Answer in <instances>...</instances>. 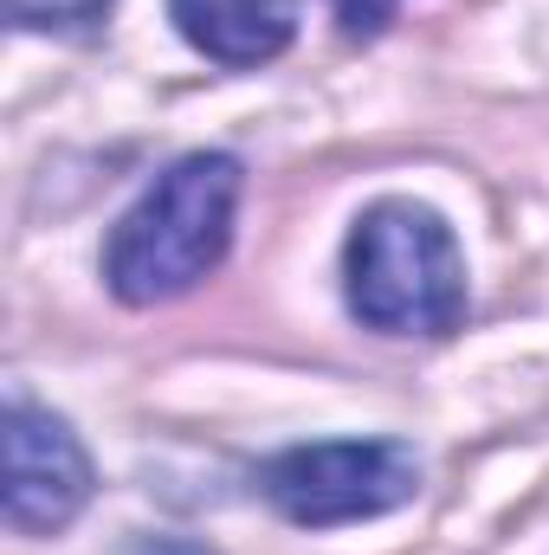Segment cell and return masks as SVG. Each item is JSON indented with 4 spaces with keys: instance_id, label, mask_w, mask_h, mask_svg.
Returning a JSON list of instances; mask_svg holds the SVG:
<instances>
[{
    "instance_id": "6da1fadb",
    "label": "cell",
    "mask_w": 549,
    "mask_h": 555,
    "mask_svg": "<svg viewBox=\"0 0 549 555\" xmlns=\"http://www.w3.org/2000/svg\"><path fill=\"white\" fill-rule=\"evenodd\" d=\"M240 162L233 155H188L117 220L104 246V278L124 304H168L194 291L233 246L240 214Z\"/></svg>"
},
{
    "instance_id": "7a4b0ae2",
    "label": "cell",
    "mask_w": 549,
    "mask_h": 555,
    "mask_svg": "<svg viewBox=\"0 0 549 555\" xmlns=\"http://www.w3.org/2000/svg\"><path fill=\"white\" fill-rule=\"evenodd\" d=\"M343 278L349 310L382 336H446L465 317V259L420 201H375L343 246Z\"/></svg>"
},
{
    "instance_id": "3957f363",
    "label": "cell",
    "mask_w": 549,
    "mask_h": 555,
    "mask_svg": "<svg viewBox=\"0 0 549 555\" xmlns=\"http://www.w3.org/2000/svg\"><path fill=\"white\" fill-rule=\"evenodd\" d=\"M420 485V459L401 439H323V446H291L259 472V491L304 530L330 524H362L395 504H408Z\"/></svg>"
},
{
    "instance_id": "277c9868",
    "label": "cell",
    "mask_w": 549,
    "mask_h": 555,
    "mask_svg": "<svg viewBox=\"0 0 549 555\" xmlns=\"http://www.w3.org/2000/svg\"><path fill=\"white\" fill-rule=\"evenodd\" d=\"M91 504V459L78 433L33 401H7V524L39 537L65 530Z\"/></svg>"
},
{
    "instance_id": "5b68a950",
    "label": "cell",
    "mask_w": 549,
    "mask_h": 555,
    "mask_svg": "<svg viewBox=\"0 0 549 555\" xmlns=\"http://www.w3.org/2000/svg\"><path fill=\"white\" fill-rule=\"evenodd\" d=\"M168 13L214 65H266L297 33V0H168Z\"/></svg>"
},
{
    "instance_id": "8992f818",
    "label": "cell",
    "mask_w": 549,
    "mask_h": 555,
    "mask_svg": "<svg viewBox=\"0 0 549 555\" xmlns=\"http://www.w3.org/2000/svg\"><path fill=\"white\" fill-rule=\"evenodd\" d=\"M20 33H85L98 26L117 0H0Z\"/></svg>"
},
{
    "instance_id": "52a82bcc",
    "label": "cell",
    "mask_w": 549,
    "mask_h": 555,
    "mask_svg": "<svg viewBox=\"0 0 549 555\" xmlns=\"http://www.w3.org/2000/svg\"><path fill=\"white\" fill-rule=\"evenodd\" d=\"M330 13L343 20L349 39H375V33L395 20V0H330Z\"/></svg>"
}]
</instances>
